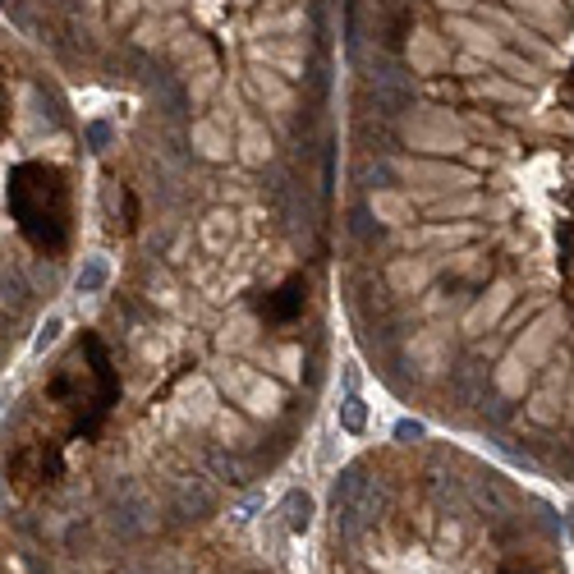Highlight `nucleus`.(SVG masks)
I'll return each mask as SVG.
<instances>
[{
  "mask_svg": "<svg viewBox=\"0 0 574 574\" xmlns=\"http://www.w3.org/2000/svg\"><path fill=\"white\" fill-rule=\"evenodd\" d=\"M10 216L19 221L23 239L42 253H60L69 239V189L56 166H14L10 170Z\"/></svg>",
  "mask_w": 574,
  "mask_h": 574,
  "instance_id": "1",
  "label": "nucleus"
},
{
  "mask_svg": "<svg viewBox=\"0 0 574 574\" xmlns=\"http://www.w3.org/2000/svg\"><path fill=\"white\" fill-rule=\"evenodd\" d=\"M51 395H56L60 405L74 414V432H97L102 428L106 409L115 405V395H120V382H115L111 372V359H106V349L97 336H83V345L69 354V363L56 372V382H51Z\"/></svg>",
  "mask_w": 574,
  "mask_h": 574,
  "instance_id": "2",
  "label": "nucleus"
},
{
  "mask_svg": "<svg viewBox=\"0 0 574 574\" xmlns=\"http://www.w3.org/2000/svg\"><path fill=\"white\" fill-rule=\"evenodd\" d=\"M368 88H372V97H377V106H382L386 115L405 111L409 97H414V79H409L405 65H395V60H377V69L368 74Z\"/></svg>",
  "mask_w": 574,
  "mask_h": 574,
  "instance_id": "3",
  "label": "nucleus"
},
{
  "mask_svg": "<svg viewBox=\"0 0 574 574\" xmlns=\"http://www.w3.org/2000/svg\"><path fill=\"white\" fill-rule=\"evenodd\" d=\"M304 304H308V281L304 276H290L281 290H271L262 299V317H267L271 327H290L294 317L304 313Z\"/></svg>",
  "mask_w": 574,
  "mask_h": 574,
  "instance_id": "4",
  "label": "nucleus"
},
{
  "mask_svg": "<svg viewBox=\"0 0 574 574\" xmlns=\"http://www.w3.org/2000/svg\"><path fill=\"white\" fill-rule=\"evenodd\" d=\"M106 281H111V267H106V258H88L79 271V281H74V290L79 294H102Z\"/></svg>",
  "mask_w": 574,
  "mask_h": 574,
  "instance_id": "5",
  "label": "nucleus"
},
{
  "mask_svg": "<svg viewBox=\"0 0 574 574\" xmlns=\"http://www.w3.org/2000/svg\"><path fill=\"white\" fill-rule=\"evenodd\" d=\"M285 510H290V529L294 533H304L308 524H313V501H308L304 492H294L290 501H285Z\"/></svg>",
  "mask_w": 574,
  "mask_h": 574,
  "instance_id": "6",
  "label": "nucleus"
},
{
  "mask_svg": "<svg viewBox=\"0 0 574 574\" xmlns=\"http://www.w3.org/2000/svg\"><path fill=\"white\" fill-rule=\"evenodd\" d=\"M363 423H368L363 400H359V395H345V405H340V428H345V432H363Z\"/></svg>",
  "mask_w": 574,
  "mask_h": 574,
  "instance_id": "7",
  "label": "nucleus"
},
{
  "mask_svg": "<svg viewBox=\"0 0 574 574\" xmlns=\"http://www.w3.org/2000/svg\"><path fill=\"white\" fill-rule=\"evenodd\" d=\"M106 138H111V129H106V124H92V129H88V143H92V152H102V147H106Z\"/></svg>",
  "mask_w": 574,
  "mask_h": 574,
  "instance_id": "8",
  "label": "nucleus"
},
{
  "mask_svg": "<svg viewBox=\"0 0 574 574\" xmlns=\"http://www.w3.org/2000/svg\"><path fill=\"white\" fill-rule=\"evenodd\" d=\"M395 437H400V441H418V437H423V423H409V418H405V423L395 428Z\"/></svg>",
  "mask_w": 574,
  "mask_h": 574,
  "instance_id": "9",
  "label": "nucleus"
},
{
  "mask_svg": "<svg viewBox=\"0 0 574 574\" xmlns=\"http://www.w3.org/2000/svg\"><path fill=\"white\" fill-rule=\"evenodd\" d=\"M56 331H60V322H56V317H51V322H46V327H42V336H37V354H42V349L51 345V340H56Z\"/></svg>",
  "mask_w": 574,
  "mask_h": 574,
  "instance_id": "10",
  "label": "nucleus"
},
{
  "mask_svg": "<svg viewBox=\"0 0 574 574\" xmlns=\"http://www.w3.org/2000/svg\"><path fill=\"white\" fill-rule=\"evenodd\" d=\"M501 574H529V570H515V565H506V570H501Z\"/></svg>",
  "mask_w": 574,
  "mask_h": 574,
  "instance_id": "11",
  "label": "nucleus"
}]
</instances>
